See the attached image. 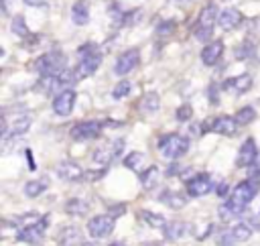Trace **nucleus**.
Here are the masks:
<instances>
[{
  "mask_svg": "<svg viewBox=\"0 0 260 246\" xmlns=\"http://www.w3.org/2000/svg\"><path fill=\"white\" fill-rule=\"evenodd\" d=\"M122 150H124V140H122V138L112 140V142L100 146V148L93 152V163L100 165V167H106L110 161H114L116 157H120Z\"/></svg>",
  "mask_w": 260,
  "mask_h": 246,
  "instance_id": "nucleus-11",
  "label": "nucleus"
},
{
  "mask_svg": "<svg viewBox=\"0 0 260 246\" xmlns=\"http://www.w3.org/2000/svg\"><path fill=\"white\" fill-rule=\"evenodd\" d=\"M24 4H28V6H41V4H45V0H22Z\"/></svg>",
  "mask_w": 260,
  "mask_h": 246,
  "instance_id": "nucleus-39",
  "label": "nucleus"
},
{
  "mask_svg": "<svg viewBox=\"0 0 260 246\" xmlns=\"http://www.w3.org/2000/svg\"><path fill=\"white\" fill-rule=\"evenodd\" d=\"M215 94H217V89H215V85H211V87H209V100H211V102H217V96H215Z\"/></svg>",
  "mask_w": 260,
  "mask_h": 246,
  "instance_id": "nucleus-38",
  "label": "nucleus"
},
{
  "mask_svg": "<svg viewBox=\"0 0 260 246\" xmlns=\"http://www.w3.org/2000/svg\"><path fill=\"white\" fill-rule=\"evenodd\" d=\"M140 218H142L150 228H165V226H167V220H165L160 213H154V211H140Z\"/></svg>",
  "mask_w": 260,
  "mask_h": 246,
  "instance_id": "nucleus-29",
  "label": "nucleus"
},
{
  "mask_svg": "<svg viewBox=\"0 0 260 246\" xmlns=\"http://www.w3.org/2000/svg\"><path fill=\"white\" fill-rule=\"evenodd\" d=\"M47 187H49L47 179H32L24 185V195L26 197H39L43 191H47Z\"/></svg>",
  "mask_w": 260,
  "mask_h": 246,
  "instance_id": "nucleus-26",
  "label": "nucleus"
},
{
  "mask_svg": "<svg viewBox=\"0 0 260 246\" xmlns=\"http://www.w3.org/2000/svg\"><path fill=\"white\" fill-rule=\"evenodd\" d=\"M158 150L162 152V157L167 159H179L189 150V138L181 136V134H165L158 140Z\"/></svg>",
  "mask_w": 260,
  "mask_h": 246,
  "instance_id": "nucleus-4",
  "label": "nucleus"
},
{
  "mask_svg": "<svg viewBox=\"0 0 260 246\" xmlns=\"http://www.w3.org/2000/svg\"><path fill=\"white\" fill-rule=\"evenodd\" d=\"M211 191H215V183H213V177L209 173H199L191 181H187L189 197H203V195H207Z\"/></svg>",
  "mask_w": 260,
  "mask_h": 246,
  "instance_id": "nucleus-10",
  "label": "nucleus"
},
{
  "mask_svg": "<svg viewBox=\"0 0 260 246\" xmlns=\"http://www.w3.org/2000/svg\"><path fill=\"white\" fill-rule=\"evenodd\" d=\"M104 124L98 122V120H85V122H77L71 126L69 134L73 140H91V138H98L100 132H102Z\"/></svg>",
  "mask_w": 260,
  "mask_h": 246,
  "instance_id": "nucleus-9",
  "label": "nucleus"
},
{
  "mask_svg": "<svg viewBox=\"0 0 260 246\" xmlns=\"http://www.w3.org/2000/svg\"><path fill=\"white\" fill-rule=\"evenodd\" d=\"M258 189H260L258 175H252L248 181L238 183L234 187V191L228 195V201L223 205H219V218L221 220H232V218H238L240 213H244L248 203L256 197Z\"/></svg>",
  "mask_w": 260,
  "mask_h": 246,
  "instance_id": "nucleus-1",
  "label": "nucleus"
},
{
  "mask_svg": "<svg viewBox=\"0 0 260 246\" xmlns=\"http://www.w3.org/2000/svg\"><path fill=\"white\" fill-rule=\"evenodd\" d=\"M219 14H217V6L215 4H207L205 8H201L199 16H197V24H195V37L199 41H207L211 37L213 24L217 22Z\"/></svg>",
  "mask_w": 260,
  "mask_h": 246,
  "instance_id": "nucleus-5",
  "label": "nucleus"
},
{
  "mask_svg": "<svg viewBox=\"0 0 260 246\" xmlns=\"http://www.w3.org/2000/svg\"><path fill=\"white\" fill-rule=\"evenodd\" d=\"M158 106H160L158 94H154V91H148V94H144V96H142V100H140V104H138V110H140L142 114H148V116H152V114H156Z\"/></svg>",
  "mask_w": 260,
  "mask_h": 246,
  "instance_id": "nucleus-22",
  "label": "nucleus"
},
{
  "mask_svg": "<svg viewBox=\"0 0 260 246\" xmlns=\"http://www.w3.org/2000/svg\"><path fill=\"white\" fill-rule=\"evenodd\" d=\"M65 55L59 53V51H51V53H45L41 55L37 61H35V69L43 75V73H57L61 69H65Z\"/></svg>",
  "mask_w": 260,
  "mask_h": 246,
  "instance_id": "nucleus-8",
  "label": "nucleus"
},
{
  "mask_svg": "<svg viewBox=\"0 0 260 246\" xmlns=\"http://www.w3.org/2000/svg\"><path fill=\"white\" fill-rule=\"evenodd\" d=\"M173 30H175V20H162V22L156 24V35L158 37H169V35H173Z\"/></svg>",
  "mask_w": 260,
  "mask_h": 246,
  "instance_id": "nucleus-34",
  "label": "nucleus"
},
{
  "mask_svg": "<svg viewBox=\"0 0 260 246\" xmlns=\"http://www.w3.org/2000/svg\"><path fill=\"white\" fill-rule=\"evenodd\" d=\"M158 201L167 203L171 209H181L187 205V195L179 193V191H171V189H165L160 195H158Z\"/></svg>",
  "mask_w": 260,
  "mask_h": 246,
  "instance_id": "nucleus-21",
  "label": "nucleus"
},
{
  "mask_svg": "<svg viewBox=\"0 0 260 246\" xmlns=\"http://www.w3.org/2000/svg\"><path fill=\"white\" fill-rule=\"evenodd\" d=\"M138 63H140V53H138V49H128V51H124V53L116 59L114 71H116V75H128L132 69H136Z\"/></svg>",
  "mask_w": 260,
  "mask_h": 246,
  "instance_id": "nucleus-13",
  "label": "nucleus"
},
{
  "mask_svg": "<svg viewBox=\"0 0 260 246\" xmlns=\"http://www.w3.org/2000/svg\"><path fill=\"white\" fill-rule=\"evenodd\" d=\"M240 22H242V12H240L238 8H223V10L219 12L217 24H219L223 30H232V28H236Z\"/></svg>",
  "mask_w": 260,
  "mask_h": 246,
  "instance_id": "nucleus-19",
  "label": "nucleus"
},
{
  "mask_svg": "<svg viewBox=\"0 0 260 246\" xmlns=\"http://www.w3.org/2000/svg\"><path fill=\"white\" fill-rule=\"evenodd\" d=\"M252 87V77L248 73H242V75H236V77H230L223 81V89H232L236 94H244Z\"/></svg>",
  "mask_w": 260,
  "mask_h": 246,
  "instance_id": "nucleus-20",
  "label": "nucleus"
},
{
  "mask_svg": "<svg viewBox=\"0 0 260 246\" xmlns=\"http://www.w3.org/2000/svg\"><path fill=\"white\" fill-rule=\"evenodd\" d=\"M215 193H217L219 197H228V195H230L232 191H230V185H228L225 181H221V183H219V185L215 187Z\"/></svg>",
  "mask_w": 260,
  "mask_h": 246,
  "instance_id": "nucleus-37",
  "label": "nucleus"
},
{
  "mask_svg": "<svg viewBox=\"0 0 260 246\" xmlns=\"http://www.w3.org/2000/svg\"><path fill=\"white\" fill-rule=\"evenodd\" d=\"M254 53V45L252 43H242L238 49H236V57L238 59H246V57H250Z\"/></svg>",
  "mask_w": 260,
  "mask_h": 246,
  "instance_id": "nucleus-35",
  "label": "nucleus"
},
{
  "mask_svg": "<svg viewBox=\"0 0 260 246\" xmlns=\"http://www.w3.org/2000/svg\"><path fill=\"white\" fill-rule=\"evenodd\" d=\"M256 161H258V146H256L254 138H246L244 144L240 146L236 163H238V167H252Z\"/></svg>",
  "mask_w": 260,
  "mask_h": 246,
  "instance_id": "nucleus-17",
  "label": "nucleus"
},
{
  "mask_svg": "<svg viewBox=\"0 0 260 246\" xmlns=\"http://www.w3.org/2000/svg\"><path fill=\"white\" fill-rule=\"evenodd\" d=\"M162 230H165V236L169 240H177V238H181L187 232V226H185V222H171Z\"/></svg>",
  "mask_w": 260,
  "mask_h": 246,
  "instance_id": "nucleus-28",
  "label": "nucleus"
},
{
  "mask_svg": "<svg viewBox=\"0 0 260 246\" xmlns=\"http://www.w3.org/2000/svg\"><path fill=\"white\" fill-rule=\"evenodd\" d=\"M77 53H79L81 61L75 67V75H77V79H85V77L93 75L98 71V67L102 65V53L98 51V47L93 43H85L83 47L77 49Z\"/></svg>",
  "mask_w": 260,
  "mask_h": 246,
  "instance_id": "nucleus-3",
  "label": "nucleus"
},
{
  "mask_svg": "<svg viewBox=\"0 0 260 246\" xmlns=\"http://www.w3.org/2000/svg\"><path fill=\"white\" fill-rule=\"evenodd\" d=\"M12 33L14 35H18V37H26L28 35V28H26V24H24V18L18 14V16H14V20H12Z\"/></svg>",
  "mask_w": 260,
  "mask_h": 246,
  "instance_id": "nucleus-33",
  "label": "nucleus"
},
{
  "mask_svg": "<svg viewBox=\"0 0 260 246\" xmlns=\"http://www.w3.org/2000/svg\"><path fill=\"white\" fill-rule=\"evenodd\" d=\"M144 155L142 152H138V150H132L130 155H126V159H124V165L130 169V171H138L140 167H142V163H144Z\"/></svg>",
  "mask_w": 260,
  "mask_h": 246,
  "instance_id": "nucleus-30",
  "label": "nucleus"
},
{
  "mask_svg": "<svg viewBox=\"0 0 260 246\" xmlns=\"http://www.w3.org/2000/svg\"><path fill=\"white\" fill-rule=\"evenodd\" d=\"M57 242H59V244H83L85 240H83L81 230L71 226V228H65V230H61V232H59Z\"/></svg>",
  "mask_w": 260,
  "mask_h": 246,
  "instance_id": "nucleus-23",
  "label": "nucleus"
},
{
  "mask_svg": "<svg viewBox=\"0 0 260 246\" xmlns=\"http://www.w3.org/2000/svg\"><path fill=\"white\" fill-rule=\"evenodd\" d=\"M116 226V216L112 213H100V216H93L89 222H87V232L91 238H106L112 234Z\"/></svg>",
  "mask_w": 260,
  "mask_h": 246,
  "instance_id": "nucleus-7",
  "label": "nucleus"
},
{
  "mask_svg": "<svg viewBox=\"0 0 260 246\" xmlns=\"http://www.w3.org/2000/svg\"><path fill=\"white\" fill-rule=\"evenodd\" d=\"M77 81V75H75V69H61L57 73H43L39 83H37V89L43 91V94H49V91H63L67 87H71L73 83Z\"/></svg>",
  "mask_w": 260,
  "mask_h": 246,
  "instance_id": "nucleus-2",
  "label": "nucleus"
},
{
  "mask_svg": "<svg viewBox=\"0 0 260 246\" xmlns=\"http://www.w3.org/2000/svg\"><path fill=\"white\" fill-rule=\"evenodd\" d=\"M240 122L236 120V116H217L211 120L209 124V130L211 132H217V134H223V136H232L236 134Z\"/></svg>",
  "mask_w": 260,
  "mask_h": 246,
  "instance_id": "nucleus-16",
  "label": "nucleus"
},
{
  "mask_svg": "<svg viewBox=\"0 0 260 246\" xmlns=\"http://www.w3.org/2000/svg\"><path fill=\"white\" fill-rule=\"evenodd\" d=\"M250 236H252V228L244 222V224H236V226H232L230 230H225V232L219 236L217 244H242V242L250 240Z\"/></svg>",
  "mask_w": 260,
  "mask_h": 246,
  "instance_id": "nucleus-12",
  "label": "nucleus"
},
{
  "mask_svg": "<svg viewBox=\"0 0 260 246\" xmlns=\"http://www.w3.org/2000/svg\"><path fill=\"white\" fill-rule=\"evenodd\" d=\"M191 114H193V110H191V106H189V104H183V106H181V108H177V112H175V116H177V120H179V122L189 120V118H191Z\"/></svg>",
  "mask_w": 260,
  "mask_h": 246,
  "instance_id": "nucleus-36",
  "label": "nucleus"
},
{
  "mask_svg": "<svg viewBox=\"0 0 260 246\" xmlns=\"http://www.w3.org/2000/svg\"><path fill=\"white\" fill-rule=\"evenodd\" d=\"M73 106H75V91L71 87H67L63 91H57V96L53 100V112L57 116H69Z\"/></svg>",
  "mask_w": 260,
  "mask_h": 246,
  "instance_id": "nucleus-14",
  "label": "nucleus"
},
{
  "mask_svg": "<svg viewBox=\"0 0 260 246\" xmlns=\"http://www.w3.org/2000/svg\"><path fill=\"white\" fill-rule=\"evenodd\" d=\"M130 89H132V83H130L128 79H122L120 83L114 85V89H112V98H114V100H122V98H126V96L130 94Z\"/></svg>",
  "mask_w": 260,
  "mask_h": 246,
  "instance_id": "nucleus-31",
  "label": "nucleus"
},
{
  "mask_svg": "<svg viewBox=\"0 0 260 246\" xmlns=\"http://www.w3.org/2000/svg\"><path fill=\"white\" fill-rule=\"evenodd\" d=\"M49 222H51V218H49V216H43V218H39L35 224L20 228V230L16 232V240H18V242H26V244H37V242H41L43 236H45V230H47Z\"/></svg>",
  "mask_w": 260,
  "mask_h": 246,
  "instance_id": "nucleus-6",
  "label": "nucleus"
},
{
  "mask_svg": "<svg viewBox=\"0 0 260 246\" xmlns=\"http://www.w3.org/2000/svg\"><path fill=\"white\" fill-rule=\"evenodd\" d=\"M55 173L59 175V179L63 181H81L85 179V171L81 169V165H77L75 161H61L55 169Z\"/></svg>",
  "mask_w": 260,
  "mask_h": 246,
  "instance_id": "nucleus-15",
  "label": "nucleus"
},
{
  "mask_svg": "<svg viewBox=\"0 0 260 246\" xmlns=\"http://www.w3.org/2000/svg\"><path fill=\"white\" fill-rule=\"evenodd\" d=\"M65 211L69 216H83L87 211V201L81 199V197H73V199H69L65 203Z\"/></svg>",
  "mask_w": 260,
  "mask_h": 246,
  "instance_id": "nucleus-27",
  "label": "nucleus"
},
{
  "mask_svg": "<svg viewBox=\"0 0 260 246\" xmlns=\"http://www.w3.org/2000/svg\"><path fill=\"white\" fill-rule=\"evenodd\" d=\"M254 118H256V110H254V108H250V106H246V108H240V110H238V114H236V120L240 122V126H246V124H250Z\"/></svg>",
  "mask_w": 260,
  "mask_h": 246,
  "instance_id": "nucleus-32",
  "label": "nucleus"
},
{
  "mask_svg": "<svg viewBox=\"0 0 260 246\" xmlns=\"http://www.w3.org/2000/svg\"><path fill=\"white\" fill-rule=\"evenodd\" d=\"M71 20L75 24H85L89 20V8H87V2L85 0H77L71 8Z\"/></svg>",
  "mask_w": 260,
  "mask_h": 246,
  "instance_id": "nucleus-24",
  "label": "nucleus"
},
{
  "mask_svg": "<svg viewBox=\"0 0 260 246\" xmlns=\"http://www.w3.org/2000/svg\"><path fill=\"white\" fill-rule=\"evenodd\" d=\"M221 55H223V43L221 41H209L201 51V61L205 65H215Z\"/></svg>",
  "mask_w": 260,
  "mask_h": 246,
  "instance_id": "nucleus-18",
  "label": "nucleus"
},
{
  "mask_svg": "<svg viewBox=\"0 0 260 246\" xmlns=\"http://www.w3.org/2000/svg\"><path fill=\"white\" fill-rule=\"evenodd\" d=\"M158 177H160V171H158V167H148L146 171H142L140 173V183H142V187H146V189H152V187H156V183H158Z\"/></svg>",
  "mask_w": 260,
  "mask_h": 246,
  "instance_id": "nucleus-25",
  "label": "nucleus"
}]
</instances>
